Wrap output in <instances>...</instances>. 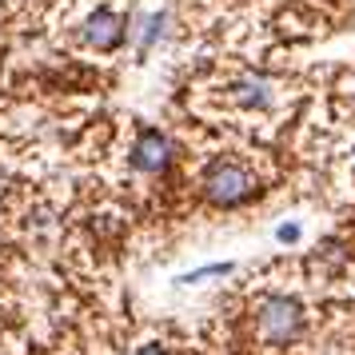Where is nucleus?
Returning <instances> with one entry per match:
<instances>
[{"label":"nucleus","instance_id":"nucleus-7","mask_svg":"<svg viewBox=\"0 0 355 355\" xmlns=\"http://www.w3.org/2000/svg\"><path fill=\"white\" fill-rule=\"evenodd\" d=\"M132 355H168V347H160V343H144V347H136Z\"/></svg>","mask_w":355,"mask_h":355},{"label":"nucleus","instance_id":"nucleus-3","mask_svg":"<svg viewBox=\"0 0 355 355\" xmlns=\"http://www.w3.org/2000/svg\"><path fill=\"white\" fill-rule=\"evenodd\" d=\"M124 36H128V20L120 17L116 8H96L92 17L84 20V40L92 44L96 52H116L124 44Z\"/></svg>","mask_w":355,"mask_h":355},{"label":"nucleus","instance_id":"nucleus-6","mask_svg":"<svg viewBox=\"0 0 355 355\" xmlns=\"http://www.w3.org/2000/svg\"><path fill=\"white\" fill-rule=\"evenodd\" d=\"M164 24H168V12H152V17L144 20V33H140V49H144V52L164 36Z\"/></svg>","mask_w":355,"mask_h":355},{"label":"nucleus","instance_id":"nucleus-5","mask_svg":"<svg viewBox=\"0 0 355 355\" xmlns=\"http://www.w3.org/2000/svg\"><path fill=\"white\" fill-rule=\"evenodd\" d=\"M232 100L248 112H263V108L275 104V80H268L263 72H243L240 80L232 84Z\"/></svg>","mask_w":355,"mask_h":355},{"label":"nucleus","instance_id":"nucleus-2","mask_svg":"<svg viewBox=\"0 0 355 355\" xmlns=\"http://www.w3.org/2000/svg\"><path fill=\"white\" fill-rule=\"evenodd\" d=\"M307 327V315H304V304L291 300V295H268L259 300L256 307V331L268 347H288L295 339L304 336Z\"/></svg>","mask_w":355,"mask_h":355},{"label":"nucleus","instance_id":"nucleus-1","mask_svg":"<svg viewBox=\"0 0 355 355\" xmlns=\"http://www.w3.org/2000/svg\"><path fill=\"white\" fill-rule=\"evenodd\" d=\"M200 192L216 208H240L259 196V176L243 160H216L200 180Z\"/></svg>","mask_w":355,"mask_h":355},{"label":"nucleus","instance_id":"nucleus-4","mask_svg":"<svg viewBox=\"0 0 355 355\" xmlns=\"http://www.w3.org/2000/svg\"><path fill=\"white\" fill-rule=\"evenodd\" d=\"M172 160V144H168V136L156 128H144L136 136V144H132V168L136 172H144V176H156L164 172Z\"/></svg>","mask_w":355,"mask_h":355}]
</instances>
